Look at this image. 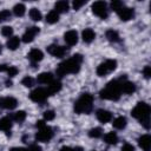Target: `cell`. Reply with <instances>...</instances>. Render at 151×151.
I'll list each match as a JSON object with an SVG mask.
<instances>
[{
	"label": "cell",
	"mask_w": 151,
	"mask_h": 151,
	"mask_svg": "<svg viewBox=\"0 0 151 151\" xmlns=\"http://www.w3.org/2000/svg\"><path fill=\"white\" fill-rule=\"evenodd\" d=\"M54 80V76L51 72H42L37 77V81L42 85H48Z\"/></svg>",
	"instance_id": "obj_18"
},
{
	"label": "cell",
	"mask_w": 151,
	"mask_h": 151,
	"mask_svg": "<svg viewBox=\"0 0 151 151\" xmlns=\"http://www.w3.org/2000/svg\"><path fill=\"white\" fill-rule=\"evenodd\" d=\"M81 63H83V55L77 53V54H73L71 58L64 60L63 63H60L58 66H57V70H55V73L59 78H63L67 74H74V73H78L79 70H80V66H81Z\"/></svg>",
	"instance_id": "obj_1"
},
{
	"label": "cell",
	"mask_w": 151,
	"mask_h": 151,
	"mask_svg": "<svg viewBox=\"0 0 151 151\" xmlns=\"http://www.w3.org/2000/svg\"><path fill=\"white\" fill-rule=\"evenodd\" d=\"M12 122L13 120H12L11 117H2V118H0V131H5L7 133V136L11 134L9 131L12 129Z\"/></svg>",
	"instance_id": "obj_19"
},
{
	"label": "cell",
	"mask_w": 151,
	"mask_h": 151,
	"mask_svg": "<svg viewBox=\"0 0 151 151\" xmlns=\"http://www.w3.org/2000/svg\"><path fill=\"white\" fill-rule=\"evenodd\" d=\"M61 83L59 81V80H53L51 84H48L47 85V91H48V93H50V96H52V94H54V93H57V92H59L60 90H61Z\"/></svg>",
	"instance_id": "obj_24"
},
{
	"label": "cell",
	"mask_w": 151,
	"mask_h": 151,
	"mask_svg": "<svg viewBox=\"0 0 151 151\" xmlns=\"http://www.w3.org/2000/svg\"><path fill=\"white\" fill-rule=\"evenodd\" d=\"M101 134H103V130L100 127H92L88 131V136L91 138H99V137H101Z\"/></svg>",
	"instance_id": "obj_31"
},
{
	"label": "cell",
	"mask_w": 151,
	"mask_h": 151,
	"mask_svg": "<svg viewBox=\"0 0 151 151\" xmlns=\"http://www.w3.org/2000/svg\"><path fill=\"white\" fill-rule=\"evenodd\" d=\"M60 151H73V147H70V146H63L60 149Z\"/></svg>",
	"instance_id": "obj_44"
},
{
	"label": "cell",
	"mask_w": 151,
	"mask_h": 151,
	"mask_svg": "<svg viewBox=\"0 0 151 151\" xmlns=\"http://www.w3.org/2000/svg\"><path fill=\"white\" fill-rule=\"evenodd\" d=\"M7 70V65H0V72H4Z\"/></svg>",
	"instance_id": "obj_45"
},
{
	"label": "cell",
	"mask_w": 151,
	"mask_h": 151,
	"mask_svg": "<svg viewBox=\"0 0 151 151\" xmlns=\"http://www.w3.org/2000/svg\"><path fill=\"white\" fill-rule=\"evenodd\" d=\"M53 137V130L48 126V125H44L42 127L38 129V132L35 133V139L38 142H42V143H47L52 139Z\"/></svg>",
	"instance_id": "obj_8"
},
{
	"label": "cell",
	"mask_w": 151,
	"mask_h": 151,
	"mask_svg": "<svg viewBox=\"0 0 151 151\" xmlns=\"http://www.w3.org/2000/svg\"><path fill=\"white\" fill-rule=\"evenodd\" d=\"M27 151H42L39 145H29L27 147Z\"/></svg>",
	"instance_id": "obj_41"
},
{
	"label": "cell",
	"mask_w": 151,
	"mask_h": 151,
	"mask_svg": "<svg viewBox=\"0 0 151 151\" xmlns=\"http://www.w3.org/2000/svg\"><path fill=\"white\" fill-rule=\"evenodd\" d=\"M1 50H2V47H1V44H0V53H1Z\"/></svg>",
	"instance_id": "obj_48"
},
{
	"label": "cell",
	"mask_w": 151,
	"mask_h": 151,
	"mask_svg": "<svg viewBox=\"0 0 151 151\" xmlns=\"http://www.w3.org/2000/svg\"><path fill=\"white\" fill-rule=\"evenodd\" d=\"M21 84H22L25 87H32V86L34 85V79H33L32 77H28V76H26L25 78H22V80H21Z\"/></svg>",
	"instance_id": "obj_33"
},
{
	"label": "cell",
	"mask_w": 151,
	"mask_h": 151,
	"mask_svg": "<svg viewBox=\"0 0 151 151\" xmlns=\"http://www.w3.org/2000/svg\"><path fill=\"white\" fill-rule=\"evenodd\" d=\"M18 106V100L14 97H0V110H13Z\"/></svg>",
	"instance_id": "obj_11"
},
{
	"label": "cell",
	"mask_w": 151,
	"mask_h": 151,
	"mask_svg": "<svg viewBox=\"0 0 151 151\" xmlns=\"http://www.w3.org/2000/svg\"><path fill=\"white\" fill-rule=\"evenodd\" d=\"M92 13L97 15L100 19H106L107 18V5L105 1H94L91 6Z\"/></svg>",
	"instance_id": "obj_6"
},
{
	"label": "cell",
	"mask_w": 151,
	"mask_h": 151,
	"mask_svg": "<svg viewBox=\"0 0 151 151\" xmlns=\"http://www.w3.org/2000/svg\"><path fill=\"white\" fill-rule=\"evenodd\" d=\"M47 52H48L51 55L55 57V58H63V57L66 54L67 50H66V47H63V46H60V45L52 44V45L47 46Z\"/></svg>",
	"instance_id": "obj_12"
},
{
	"label": "cell",
	"mask_w": 151,
	"mask_h": 151,
	"mask_svg": "<svg viewBox=\"0 0 151 151\" xmlns=\"http://www.w3.org/2000/svg\"><path fill=\"white\" fill-rule=\"evenodd\" d=\"M125 5H124V2L123 1H119V0H114V1H112L111 4H110V7H111V9L112 11H114L116 13L120 9V8H123Z\"/></svg>",
	"instance_id": "obj_32"
},
{
	"label": "cell",
	"mask_w": 151,
	"mask_h": 151,
	"mask_svg": "<svg viewBox=\"0 0 151 151\" xmlns=\"http://www.w3.org/2000/svg\"><path fill=\"white\" fill-rule=\"evenodd\" d=\"M27 58H28L33 64H35V63H39V61L42 60L44 53H42V51L39 50V48H32V50L28 52Z\"/></svg>",
	"instance_id": "obj_15"
},
{
	"label": "cell",
	"mask_w": 151,
	"mask_h": 151,
	"mask_svg": "<svg viewBox=\"0 0 151 151\" xmlns=\"http://www.w3.org/2000/svg\"><path fill=\"white\" fill-rule=\"evenodd\" d=\"M6 86H12V81L11 80H6Z\"/></svg>",
	"instance_id": "obj_47"
},
{
	"label": "cell",
	"mask_w": 151,
	"mask_h": 151,
	"mask_svg": "<svg viewBox=\"0 0 151 151\" xmlns=\"http://www.w3.org/2000/svg\"><path fill=\"white\" fill-rule=\"evenodd\" d=\"M93 151H96V150H93Z\"/></svg>",
	"instance_id": "obj_49"
},
{
	"label": "cell",
	"mask_w": 151,
	"mask_h": 151,
	"mask_svg": "<svg viewBox=\"0 0 151 151\" xmlns=\"http://www.w3.org/2000/svg\"><path fill=\"white\" fill-rule=\"evenodd\" d=\"M112 125H113V127L117 129V130H123V129L126 127V125H127V120H126V118H125L124 116H118L117 118L113 119Z\"/></svg>",
	"instance_id": "obj_21"
},
{
	"label": "cell",
	"mask_w": 151,
	"mask_h": 151,
	"mask_svg": "<svg viewBox=\"0 0 151 151\" xmlns=\"http://www.w3.org/2000/svg\"><path fill=\"white\" fill-rule=\"evenodd\" d=\"M55 118V113L53 110H47L44 112V120L45 122H50V120H53Z\"/></svg>",
	"instance_id": "obj_35"
},
{
	"label": "cell",
	"mask_w": 151,
	"mask_h": 151,
	"mask_svg": "<svg viewBox=\"0 0 151 151\" xmlns=\"http://www.w3.org/2000/svg\"><path fill=\"white\" fill-rule=\"evenodd\" d=\"M104 142L109 145H116L118 143V136L116 132H107L104 136Z\"/></svg>",
	"instance_id": "obj_26"
},
{
	"label": "cell",
	"mask_w": 151,
	"mask_h": 151,
	"mask_svg": "<svg viewBox=\"0 0 151 151\" xmlns=\"http://www.w3.org/2000/svg\"><path fill=\"white\" fill-rule=\"evenodd\" d=\"M11 18V12L8 9H2L0 11V22H4Z\"/></svg>",
	"instance_id": "obj_36"
},
{
	"label": "cell",
	"mask_w": 151,
	"mask_h": 151,
	"mask_svg": "<svg viewBox=\"0 0 151 151\" xmlns=\"http://www.w3.org/2000/svg\"><path fill=\"white\" fill-rule=\"evenodd\" d=\"M138 145L143 149V151H150V149H151V137H150V134H147V133L142 134L138 138Z\"/></svg>",
	"instance_id": "obj_17"
},
{
	"label": "cell",
	"mask_w": 151,
	"mask_h": 151,
	"mask_svg": "<svg viewBox=\"0 0 151 151\" xmlns=\"http://www.w3.org/2000/svg\"><path fill=\"white\" fill-rule=\"evenodd\" d=\"M105 37H106V39H107L110 42H118V41L120 40L119 33H118L116 29H107L106 33H105Z\"/></svg>",
	"instance_id": "obj_25"
},
{
	"label": "cell",
	"mask_w": 151,
	"mask_h": 151,
	"mask_svg": "<svg viewBox=\"0 0 151 151\" xmlns=\"http://www.w3.org/2000/svg\"><path fill=\"white\" fill-rule=\"evenodd\" d=\"M11 118H12V120H14V122H17V123H22V122L26 119V112L22 111V110L17 111L15 113H13V114L11 116Z\"/></svg>",
	"instance_id": "obj_29"
},
{
	"label": "cell",
	"mask_w": 151,
	"mask_h": 151,
	"mask_svg": "<svg viewBox=\"0 0 151 151\" xmlns=\"http://www.w3.org/2000/svg\"><path fill=\"white\" fill-rule=\"evenodd\" d=\"M25 12H26V7H25L24 4L19 2V4H15V5H14V7H13V13H14L15 17H22V15L25 14Z\"/></svg>",
	"instance_id": "obj_28"
},
{
	"label": "cell",
	"mask_w": 151,
	"mask_h": 151,
	"mask_svg": "<svg viewBox=\"0 0 151 151\" xmlns=\"http://www.w3.org/2000/svg\"><path fill=\"white\" fill-rule=\"evenodd\" d=\"M85 4H86L85 0H74V1L72 2V6H73V8H74L76 11H78V9H80Z\"/></svg>",
	"instance_id": "obj_38"
},
{
	"label": "cell",
	"mask_w": 151,
	"mask_h": 151,
	"mask_svg": "<svg viewBox=\"0 0 151 151\" xmlns=\"http://www.w3.org/2000/svg\"><path fill=\"white\" fill-rule=\"evenodd\" d=\"M96 116H97V119H98L100 123H103V124L109 123V122H111V119H112V113H111L110 111H107V110H104V109L97 110Z\"/></svg>",
	"instance_id": "obj_16"
},
{
	"label": "cell",
	"mask_w": 151,
	"mask_h": 151,
	"mask_svg": "<svg viewBox=\"0 0 151 151\" xmlns=\"http://www.w3.org/2000/svg\"><path fill=\"white\" fill-rule=\"evenodd\" d=\"M64 40L68 46H74L78 42V33L74 29H70L65 32L64 34Z\"/></svg>",
	"instance_id": "obj_14"
},
{
	"label": "cell",
	"mask_w": 151,
	"mask_h": 151,
	"mask_svg": "<svg viewBox=\"0 0 151 151\" xmlns=\"http://www.w3.org/2000/svg\"><path fill=\"white\" fill-rule=\"evenodd\" d=\"M44 125H46V124H45V120H38V122H37V124H35V126H37L38 129L42 127Z\"/></svg>",
	"instance_id": "obj_42"
},
{
	"label": "cell",
	"mask_w": 151,
	"mask_h": 151,
	"mask_svg": "<svg viewBox=\"0 0 151 151\" xmlns=\"http://www.w3.org/2000/svg\"><path fill=\"white\" fill-rule=\"evenodd\" d=\"M119 80H120V90H122V93L132 94V93L136 91V85H134V83L129 81V80L126 79V76L119 77Z\"/></svg>",
	"instance_id": "obj_9"
},
{
	"label": "cell",
	"mask_w": 151,
	"mask_h": 151,
	"mask_svg": "<svg viewBox=\"0 0 151 151\" xmlns=\"http://www.w3.org/2000/svg\"><path fill=\"white\" fill-rule=\"evenodd\" d=\"M81 38H83L84 42L90 44V42H92L96 39V33H94V31L92 28H85L81 32Z\"/></svg>",
	"instance_id": "obj_20"
},
{
	"label": "cell",
	"mask_w": 151,
	"mask_h": 151,
	"mask_svg": "<svg viewBox=\"0 0 151 151\" xmlns=\"http://www.w3.org/2000/svg\"><path fill=\"white\" fill-rule=\"evenodd\" d=\"M39 32H40V29H39V27H37V26L28 27V28L25 31V33L22 34L21 40H22L24 42H26V44L32 42V41L34 40V38L37 37V34H39Z\"/></svg>",
	"instance_id": "obj_10"
},
{
	"label": "cell",
	"mask_w": 151,
	"mask_h": 151,
	"mask_svg": "<svg viewBox=\"0 0 151 151\" xmlns=\"http://www.w3.org/2000/svg\"><path fill=\"white\" fill-rule=\"evenodd\" d=\"M50 97V93L47 88L44 87H37L29 93V99L34 103H44Z\"/></svg>",
	"instance_id": "obj_7"
},
{
	"label": "cell",
	"mask_w": 151,
	"mask_h": 151,
	"mask_svg": "<svg viewBox=\"0 0 151 151\" xmlns=\"http://www.w3.org/2000/svg\"><path fill=\"white\" fill-rule=\"evenodd\" d=\"M1 34L4 37H7V38H11L13 35V28L11 26H4L1 28Z\"/></svg>",
	"instance_id": "obj_34"
},
{
	"label": "cell",
	"mask_w": 151,
	"mask_h": 151,
	"mask_svg": "<svg viewBox=\"0 0 151 151\" xmlns=\"http://www.w3.org/2000/svg\"><path fill=\"white\" fill-rule=\"evenodd\" d=\"M9 151H27V147H12Z\"/></svg>",
	"instance_id": "obj_43"
},
{
	"label": "cell",
	"mask_w": 151,
	"mask_h": 151,
	"mask_svg": "<svg viewBox=\"0 0 151 151\" xmlns=\"http://www.w3.org/2000/svg\"><path fill=\"white\" fill-rule=\"evenodd\" d=\"M150 111L151 109L149 104H146L145 101H139L132 109L131 114L133 118L138 119L145 129H150Z\"/></svg>",
	"instance_id": "obj_2"
},
{
	"label": "cell",
	"mask_w": 151,
	"mask_h": 151,
	"mask_svg": "<svg viewBox=\"0 0 151 151\" xmlns=\"http://www.w3.org/2000/svg\"><path fill=\"white\" fill-rule=\"evenodd\" d=\"M93 109V96L91 93H83L74 103L73 110L78 114H88Z\"/></svg>",
	"instance_id": "obj_4"
},
{
	"label": "cell",
	"mask_w": 151,
	"mask_h": 151,
	"mask_svg": "<svg viewBox=\"0 0 151 151\" xmlns=\"http://www.w3.org/2000/svg\"><path fill=\"white\" fill-rule=\"evenodd\" d=\"M117 14H118V17H119V19L122 21H129V20H131L134 17V11H133V8L124 6L123 8H120L117 12Z\"/></svg>",
	"instance_id": "obj_13"
},
{
	"label": "cell",
	"mask_w": 151,
	"mask_h": 151,
	"mask_svg": "<svg viewBox=\"0 0 151 151\" xmlns=\"http://www.w3.org/2000/svg\"><path fill=\"white\" fill-rule=\"evenodd\" d=\"M143 74H144V77L146 79H150V77H151V67L150 66H145L143 68Z\"/></svg>",
	"instance_id": "obj_39"
},
{
	"label": "cell",
	"mask_w": 151,
	"mask_h": 151,
	"mask_svg": "<svg viewBox=\"0 0 151 151\" xmlns=\"http://www.w3.org/2000/svg\"><path fill=\"white\" fill-rule=\"evenodd\" d=\"M116 68H117V60H114V59H107L104 63H100L98 65L96 72H97V74L99 77H105L106 74L113 72Z\"/></svg>",
	"instance_id": "obj_5"
},
{
	"label": "cell",
	"mask_w": 151,
	"mask_h": 151,
	"mask_svg": "<svg viewBox=\"0 0 151 151\" xmlns=\"http://www.w3.org/2000/svg\"><path fill=\"white\" fill-rule=\"evenodd\" d=\"M122 151H134V146L130 143H125L123 146H122Z\"/></svg>",
	"instance_id": "obj_40"
},
{
	"label": "cell",
	"mask_w": 151,
	"mask_h": 151,
	"mask_svg": "<svg viewBox=\"0 0 151 151\" xmlns=\"http://www.w3.org/2000/svg\"><path fill=\"white\" fill-rule=\"evenodd\" d=\"M122 96V90H120V80L118 79H113L111 81H109L104 88L100 90L99 92V97L101 99H106V100H118Z\"/></svg>",
	"instance_id": "obj_3"
},
{
	"label": "cell",
	"mask_w": 151,
	"mask_h": 151,
	"mask_svg": "<svg viewBox=\"0 0 151 151\" xmlns=\"http://www.w3.org/2000/svg\"><path fill=\"white\" fill-rule=\"evenodd\" d=\"M58 20H59V13L58 12L52 9L47 13V15H46V22L47 24H55V22H58Z\"/></svg>",
	"instance_id": "obj_27"
},
{
	"label": "cell",
	"mask_w": 151,
	"mask_h": 151,
	"mask_svg": "<svg viewBox=\"0 0 151 151\" xmlns=\"http://www.w3.org/2000/svg\"><path fill=\"white\" fill-rule=\"evenodd\" d=\"M29 18H31L33 21H40L41 18H42V14H41V12H40L38 8L33 7V8L29 9Z\"/></svg>",
	"instance_id": "obj_30"
},
{
	"label": "cell",
	"mask_w": 151,
	"mask_h": 151,
	"mask_svg": "<svg viewBox=\"0 0 151 151\" xmlns=\"http://www.w3.org/2000/svg\"><path fill=\"white\" fill-rule=\"evenodd\" d=\"M73 151H84V150L80 146H76V147H73Z\"/></svg>",
	"instance_id": "obj_46"
},
{
	"label": "cell",
	"mask_w": 151,
	"mask_h": 151,
	"mask_svg": "<svg viewBox=\"0 0 151 151\" xmlns=\"http://www.w3.org/2000/svg\"><path fill=\"white\" fill-rule=\"evenodd\" d=\"M6 72H7V74H8V77H14V76H17L18 74V68L15 67V66H7V70H6Z\"/></svg>",
	"instance_id": "obj_37"
},
{
	"label": "cell",
	"mask_w": 151,
	"mask_h": 151,
	"mask_svg": "<svg viewBox=\"0 0 151 151\" xmlns=\"http://www.w3.org/2000/svg\"><path fill=\"white\" fill-rule=\"evenodd\" d=\"M68 8H70V4L65 0H60V1H57L54 4V11L58 12L59 14L60 13H66L68 11Z\"/></svg>",
	"instance_id": "obj_22"
},
{
	"label": "cell",
	"mask_w": 151,
	"mask_h": 151,
	"mask_svg": "<svg viewBox=\"0 0 151 151\" xmlns=\"http://www.w3.org/2000/svg\"><path fill=\"white\" fill-rule=\"evenodd\" d=\"M19 45H20V38L19 37H15V35H12L7 40V42H6L7 48L11 50V51H15L19 47Z\"/></svg>",
	"instance_id": "obj_23"
}]
</instances>
